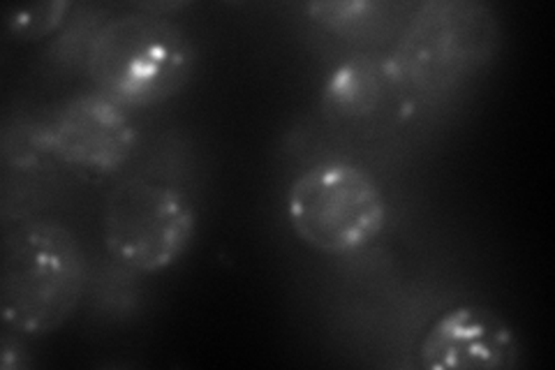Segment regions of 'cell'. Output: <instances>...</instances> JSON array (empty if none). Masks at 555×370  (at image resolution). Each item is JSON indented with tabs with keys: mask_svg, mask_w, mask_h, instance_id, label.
Returning a JSON list of instances; mask_svg holds the SVG:
<instances>
[{
	"mask_svg": "<svg viewBox=\"0 0 555 370\" xmlns=\"http://www.w3.org/2000/svg\"><path fill=\"white\" fill-rule=\"evenodd\" d=\"M89 264L79 239L54 220L28 222L3 243L0 315L12 333L47 336L77 310Z\"/></svg>",
	"mask_w": 555,
	"mask_h": 370,
	"instance_id": "6da1fadb",
	"label": "cell"
},
{
	"mask_svg": "<svg viewBox=\"0 0 555 370\" xmlns=\"http://www.w3.org/2000/svg\"><path fill=\"white\" fill-rule=\"evenodd\" d=\"M83 67L95 91L118 107H151L188 84L195 49L177 24L153 12H132L102 22Z\"/></svg>",
	"mask_w": 555,
	"mask_h": 370,
	"instance_id": "7a4b0ae2",
	"label": "cell"
},
{
	"mask_svg": "<svg viewBox=\"0 0 555 370\" xmlns=\"http://www.w3.org/2000/svg\"><path fill=\"white\" fill-rule=\"evenodd\" d=\"M500 24L493 10L475 0H436L414 12L387 59L398 88L447 93L495 59Z\"/></svg>",
	"mask_w": 555,
	"mask_h": 370,
	"instance_id": "3957f363",
	"label": "cell"
},
{
	"mask_svg": "<svg viewBox=\"0 0 555 370\" xmlns=\"http://www.w3.org/2000/svg\"><path fill=\"white\" fill-rule=\"evenodd\" d=\"M289 225L306 245L326 255L366 248L387 222V200L375 176L352 163H324L294 179Z\"/></svg>",
	"mask_w": 555,
	"mask_h": 370,
	"instance_id": "277c9868",
	"label": "cell"
},
{
	"mask_svg": "<svg viewBox=\"0 0 555 370\" xmlns=\"http://www.w3.org/2000/svg\"><path fill=\"white\" fill-rule=\"evenodd\" d=\"M197 216L181 190L146 179L118 183L102 206V239L112 257L139 273H158L188 253Z\"/></svg>",
	"mask_w": 555,
	"mask_h": 370,
	"instance_id": "5b68a950",
	"label": "cell"
},
{
	"mask_svg": "<svg viewBox=\"0 0 555 370\" xmlns=\"http://www.w3.org/2000/svg\"><path fill=\"white\" fill-rule=\"evenodd\" d=\"M30 132L47 155L93 174L120 169L137 149V130L126 110L100 93L59 104Z\"/></svg>",
	"mask_w": 555,
	"mask_h": 370,
	"instance_id": "8992f818",
	"label": "cell"
},
{
	"mask_svg": "<svg viewBox=\"0 0 555 370\" xmlns=\"http://www.w3.org/2000/svg\"><path fill=\"white\" fill-rule=\"evenodd\" d=\"M520 347L514 329L486 306H459L428 329L420 359L430 370L514 368Z\"/></svg>",
	"mask_w": 555,
	"mask_h": 370,
	"instance_id": "52a82bcc",
	"label": "cell"
},
{
	"mask_svg": "<svg viewBox=\"0 0 555 370\" xmlns=\"http://www.w3.org/2000/svg\"><path fill=\"white\" fill-rule=\"evenodd\" d=\"M391 84L393 79L389 75L387 59L379 61L371 56H357L352 61H345L334 69L324 86V114L332 120L369 118L385 102Z\"/></svg>",
	"mask_w": 555,
	"mask_h": 370,
	"instance_id": "ba28073f",
	"label": "cell"
},
{
	"mask_svg": "<svg viewBox=\"0 0 555 370\" xmlns=\"http://www.w3.org/2000/svg\"><path fill=\"white\" fill-rule=\"evenodd\" d=\"M306 10L312 22L343 38H357L382 20V5L377 3H310Z\"/></svg>",
	"mask_w": 555,
	"mask_h": 370,
	"instance_id": "9c48e42d",
	"label": "cell"
},
{
	"mask_svg": "<svg viewBox=\"0 0 555 370\" xmlns=\"http://www.w3.org/2000/svg\"><path fill=\"white\" fill-rule=\"evenodd\" d=\"M69 8L73 5L63 3V0H56V3L20 8L8 14V28L10 33L20 35L22 40H40L63 24Z\"/></svg>",
	"mask_w": 555,
	"mask_h": 370,
	"instance_id": "30bf717a",
	"label": "cell"
}]
</instances>
